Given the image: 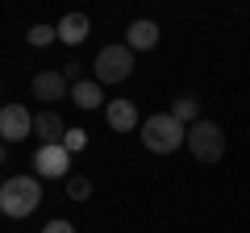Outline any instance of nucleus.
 Wrapping results in <instances>:
<instances>
[{"label": "nucleus", "instance_id": "17", "mask_svg": "<svg viewBox=\"0 0 250 233\" xmlns=\"http://www.w3.org/2000/svg\"><path fill=\"white\" fill-rule=\"evenodd\" d=\"M42 233H75V229H71V221H50Z\"/></svg>", "mask_w": 250, "mask_h": 233}, {"label": "nucleus", "instance_id": "9", "mask_svg": "<svg viewBox=\"0 0 250 233\" xmlns=\"http://www.w3.org/2000/svg\"><path fill=\"white\" fill-rule=\"evenodd\" d=\"M67 88H71V83H67L62 71H38L34 75V96L38 100H50V104H54V100L67 96Z\"/></svg>", "mask_w": 250, "mask_h": 233}, {"label": "nucleus", "instance_id": "12", "mask_svg": "<svg viewBox=\"0 0 250 233\" xmlns=\"http://www.w3.org/2000/svg\"><path fill=\"white\" fill-rule=\"evenodd\" d=\"M71 100L80 108H100L104 104V88L96 79H80V83H71Z\"/></svg>", "mask_w": 250, "mask_h": 233}, {"label": "nucleus", "instance_id": "14", "mask_svg": "<svg viewBox=\"0 0 250 233\" xmlns=\"http://www.w3.org/2000/svg\"><path fill=\"white\" fill-rule=\"evenodd\" d=\"M92 196V179L88 175H71L67 179V200H88Z\"/></svg>", "mask_w": 250, "mask_h": 233}, {"label": "nucleus", "instance_id": "5", "mask_svg": "<svg viewBox=\"0 0 250 233\" xmlns=\"http://www.w3.org/2000/svg\"><path fill=\"white\" fill-rule=\"evenodd\" d=\"M34 134V113L25 104H4L0 108V137L4 142H25Z\"/></svg>", "mask_w": 250, "mask_h": 233}, {"label": "nucleus", "instance_id": "15", "mask_svg": "<svg viewBox=\"0 0 250 233\" xmlns=\"http://www.w3.org/2000/svg\"><path fill=\"white\" fill-rule=\"evenodd\" d=\"M54 38H59V29H54V25H34V29L25 34V42H29V46H50Z\"/></svg>", "mask_w": 250, "mask_h": 233}, {"label": "nucleus", "instance_id": "8", "mask_svg": "<svg viewBox=\"0 0 250 233\" xmlns=\"http://www.w3.org/2000/svg\"><path fill=\"white\" fill-rule=\"evenodd\" d=\"M34 134L42 137V146H62V134H67V125H62V116L54 113V108H42V113L34 116Z\"/></svg>", "mask_w": 250, "mask_h": 233}, {"label": "nucleus", "instance_id": "18", "mask_svg": "<svg viewBox=\"0 0 250 233\" xmlns=\"http://www.w3.org/2000/svg\"><path fill=\"white\" fill-rule=\"evenodd\" d=\"M0 162H4V142H0Z\"/></svg>", "mask_w": 250, "mask_h": 233}, {"label": "nucleus", "instance_id": "11", "mask_svg": "<svg viewBox=\"0 0 250 233\" xmlns=\"http://www.w3.org/2000/svg\"><path fill=\"white\" fill-rule=\"evenodd\" d=\"M125 46L129 50H154L159 46V25L154 21H134V25L125 29Z\"/></svg>", "mask_w": 250, "mask_h": 233}, {"label": "nucleus", "instance_id": "19", "mask_svg": "<svg viewBox=\"0 0 250 233\" xmlns=\"http://www.w3.org/2000/svg\"><path fill=\"white\" fill-rule=\"evenodd\" d=\"M0 183H4V179H0Z\"/></svg>", "mask_w": 250, "mask_h": 233}, {"label": "nucleus", "instance_id": "7", "mask_svg": "<svg viewBox=\"0 0 250 233\" xmlns=\"http://www.w3.org/2000/svg\"><path fill=\"white\" fill-rule=\"evenodd\" d=\"M104 121H108V129H117V134H134L138 129V104L134 100H108L104 104Z\"/></svg>", "mask_w": 250, "mask_h": 233}, {"label": "nucleus", "instance_id": "3", "mask_svg": "<svg viewBox=\"0 0 250 233\" xmlns=\"http://www.w3.org/2000/svg\"><path fill=\"white\" fill-rule=\"evenodd\" d=\"M188 150L196 154L200 162H221V154H225L221 125L217 121H205V116H200L196 125H188Z\"/></svg>", "mask_w": 250, "mask_h": 233}, {"label": "nucleus", "instance_id": "2", "mask_svg": "<svg viewBox=\"0 0 250 233\" xmlns=\"http://www.w3.org/2000/svg\"><path fill=\"white\" fill-rule=\"evenodd\" d=\"M188 142V125H179L171 113H154L142 121V146L150 154H171Z\"/></svg>", "mask_w": 250, "mask_h": 233}, {"label": "nucleus", "instance_id": "6", "mask_svg": "<svg viewBox=\"0 0 250 233\" xmlns=\"http://www.w3.org/2000/svg\"><path fill=\"white\" fill-rule=\"evenodd\" d=\"M67 167H71V154L62 150V146H38L34 171L42 175V179H62V175H67Z\"/></svg>", "mask_w": 250, "mask_h": 233}, {"label": "nucleus", "instance_id": "16", "mask_svg": "<svg viewBox=\"0 0 250 233\" xmlns=\"http://www.w3.org/2000/svg\"><path fill=\"white\" fill-rule=\"evenodd\" d=\"M83 146H88V134H83V129H67V134H62V150L67 154H80Z\"/></svg>", "mask_w": 250, "mask_h": 233}, {"label": "nucleus", "instance_id": "4", "mask_svg": "<svg viewBox=\"0 0 250 233\" xmlns=\"http://www.w3.org/2000/svg\"><path fill=\"white\" fill-rule=\"evenodd\" d=\"M92 67H96V83L100 88H104V83H121V79H129V71H134V50H129V46H104Z\"/></svg>", "mask_w": 250, "mask_h": 233}, {"label": "nucleus", "instance_id": "10", "mask_svg": "<svg viewBox=\"0 0 250 233\" xmlns=\"http://www.w3.org/2000/svg\"><path fill=\"white\" fill-rule=\"evenodd\" d=\"M59 42H67V46H80V42H88V29H92V21L83 17V13H67V17L59 21Z\"/></svg>", "mask_w": 250, "mask_h": 233}, {"label": "nucleus", "instance_id": "1", "mask_svg": "<svg viewBox=\"0 0 250 233\" xmlns=\"http://www.w3.org/2000/svg\"><path fill=\"white\" fill-rule=\"evenodd\" d=\"M38 200H42V188H38L34 175H9L0 183V213L13 216V221L29 216L38 208Z\"/></svg>", "mask_w": 250, "mask_h": 233}, {"label": "nucleus", "instance_id": "13", "mask_svg": "<svg viewBox=\"0 0 250 233\" xmlns=\"http://www.w3.org/2000/svg\"><path fill=\"white\" fill-rule=\"evenodd\" d=\"M171 116H175L179 125H196L200 121V100L196 96H179L175 104H171Z\"/></svg>", "mask_w": 250, "mask_h": 233}]
</instances>
